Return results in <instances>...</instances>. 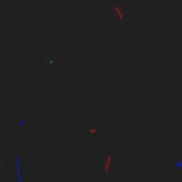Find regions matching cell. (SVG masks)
Returning <instances> with one entry per match:
<instances>
[{"instance_id":"cell-1","label":"cell","mask_w":182,"mask_h":182,"mask_svg":"<svg viewBox=\"0 0 182 182\" xmlns=\"http://www.w3.org/2000/svg\"><path fill=\"white\" fill-rule=\"evenodd\" d=\"M113 11L118 14V18H120V20H123V18H125V14H123V7H120V4H113Z\"/></svg>"},{"instance_id":"cell-2","label":"cell","mask_w":182,"mask_h":182,"mask_svg":"<svg viewBox=\"0 0 182 182\" xmlns=\"http://www.w3.org/2000/svg\"><path fill=\"white\" fill-rule=\"evenodd\" d=\"M111 159H113V155H111V152H107V157L104 161V173H107L111 170Z\"/></svg>"}]
</instances>
